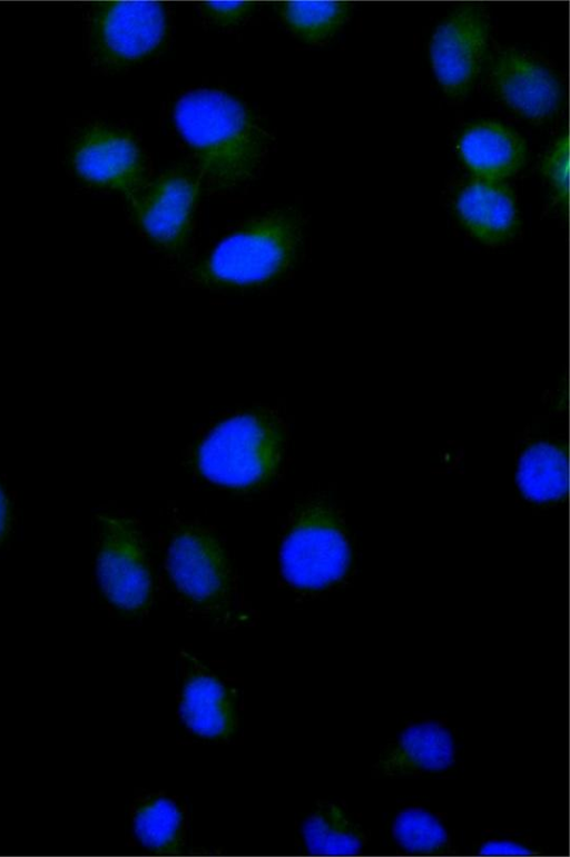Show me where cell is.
<instances>
[{
  "instance_id": "obj_1",
  "label": "cell",
  "mask_w": 570,
  "mask_h": 857,
  "mask_svg": "<svg viewBox=\"0 0 570 857\" xmlns=\"http://www.w3.org/2000/svg\"><path fill=\"white\" fill-rule=\"evenodd\" d=\"M174 116L206 185L229 189L253 178L268 134L237 98L218 89H194L178 99Z\"/></svg>"
},
{
  "instance_id": "obj_2",
  "label": "cell",
  "mask_w": 570,
  "mask_h": 857,
  "mask_svg": "<svg viewBox=\"0 0 570 857\" xmlns=\"http://www.w3.org/2000/svg\"><path fill=\"white\" fill-rule=\"evenodd\" d=\"M301 239L296 216L277 211L248 221L223 240L197 269L200 280L253 285L275 278L293 263Z\"/></svg>"
},
{
  "instance_id": "obj_3",
  "label": "cell",
  "mask_w": 570,
  "mask_h": 857,
  "mask_svg": "<svg viewBox=\"0 0 570 857\" xmlns=\"http://www.w3.org/2000/svg\"><path fill=\"white\" fill-rule=\"evenodd\" d=\"M284 431L267 412H247L217 425L197 453L200 471L215 482L249 486L269 477L281 461Z\"/></svg>"
},
{
  "instance_id": "obj_4",
  "label": "cell",
  "mask_w": 570,
  "mask_h": 857,
  "mask_svg": "<svg viewBox=\"0 0 570 857\" xmlns=\"http://www.w3.org/2000/svg\"><path fill=\"white\" fill-rule=\"evenodd\" d=\"M281 560L287 581L304 590H320L342 579L351 550L337 514L325 505L301 511L283 542Z\"/></svg>"
},
{
  "instance_id": "obj_5",
  "label": "cell",
  "mask_w": 570,
  "mask_h": 857,
  "mask_svg": "<svg viewBox=\"0 0 570 857\" xmlns=\"http://www.w3.org/2000/svg\"><path fill=\"white\" fill-rule=\"evenodd\" d=\"M89 28L96 59L120 66L146 57L163 43L168 13L155 0L102 1L92 9Z\"/></svg>"
},
{
  "instance_id": "obj_6",
  "label": "cell",
  "mask_w": 570,
  "mask_h": 857,
  "mask_svg": "<svg viewBox=\"0 0 570 857\" xmlns=\"http://www.w3.org/2000/svg\"><path fill=\"white\" fill-rule=\"evenodd\" d=\"M456 760V732L448 718L416 715L381 746L371 775L383 779H414L449 771Z\"/></svg>"
},
{
  "instance_id": "obj_7",
  "label": "cell",
  "mask_w": 570,
  "mask_h": 857,
  "mask_svg": "<svg viewBox=\"0 0 570 857\" xmlns=\"http://www.w3.org/2000/svg\"><path fill=\"white\" fill-rule=\"evenodd\" d=\"M178 716L193 735L209 741L232 740L240 725L236 688L196 657H178Z\"/></svg>"
},
{
  "instance_id": "obj_8",
  "label": "cell",
  "mask_w": 570,
  "mask_h": 857,
  "mask_svg": "<svg viewBox=\"0 0 570 857\" xmlns=\"http://www.w3.org/2000/svg\"><path fill=\"white\" fill-rule=\"evenodd\" d=\"M489 31L487 13L475 4L455 8L435 28L430 59L448 96L460 98L471 89L484 61Z\"/></svg>"
},
{
  "instance_id": "obj_9",
  "label": "cell",
  "mask_w": 570,
  "mask_h": 857,
  "mask_svg": "<svg viewBox=\"0 0 570 857\" xmlns=\"http://www.w3.org/2000/svg\"><path fill=\"white\" fill-rule=\"evenodd\" d=\"M97 571L106 597L127 612L146 609L151 580L144 550L132 528L124 520L102 518Z\"/></svg>"
},
{
  "instance_id": "obj_10",
  "label": "cell",
  "mask_w": 570,
  "mask_h": 857,
  "mask_svg": "<svg viewBox=\"0 0 570 857\" xmlns=\"http://www.w3.org/2000/svg\"><path fill=\"white\" fill-rule=\"evenodd\" d=\"M491 80L500 99L533 122L550 119L561 102V85L552 68L533 53L515 48L498 52Z\"/></svg>"
},
{
  "instance_id": "obj_11",
  "label": "cell",
  "mask_w": 570,
  "mask_h": 857,
  "mask_svg": "<svg viewBox=\"0 0 570 857\" xmlns=\"http://www.w3.org/2000/svg\"><path fill=\"white\" fill-rule=\"evenodd\" d=\"M72 166L85 181L131 195L146 176L144 156L132 137L107 126L87 129L72 149Z\"/></svg>"
},
{
  "instance_id": "obj_12",
  "label": "cell",
  "mask_w": 570,
  "mask_h": 857,
  "mask_svg": "<svg viewBox=\"0 0 570 857\" xmlns=\"http://www.w3.org/2000/svg\"><path fill=\"white\" fill-rule=\"evenodd\" d=\"M197 195L198 180L174 170L130 197L146 235L166 249L178 250L188 238Z\"/></svg>"
},
{
  "instance_id": "obj_13",
  "label": "cell",
  "mask_w": 570,
  "mask_h": 857,
  "mask_svg": "<svg viewBox=\"0 0 570 857\" xmlns=\"http://www.w3.org/2000/svg\"><path fill=\"white\" fill-rule=\"evenodd\" d=\"M170 575L180 592L202 607L220 602L227 591L229 570L225 553L208 532L186 529L168 551Z\"/></svg>"
},
{
  "instance_id": "obj_14",
  "label": "cell",
  "mask_w": 570,
  "mask_h": 857,
  "mask_svg": "<svg viewBox=\"0 0 570 857\" xmlns=\"http://www.w3.org/2000/svg\"><path fill=\"white\" fill-rule=\"evenodd\" d=\"M132 836L139 846L159 856H180L189 846L190 812L177 796L145 790L130 806Z\"/></svg>"
},
{
  "instance_id": "obj_15",
  "label": "cell",
  "mask_w": 570,
  "mask_h": 857,
  "mask_svg": "<svg viewBox=\"0 0 570 857\" xmlns=\"http://www.w3.org/2000/svg\"><path fill=\"white\" fill-rule=\"evenodd\" d=\"M455 210L462 225L480 242L499 245L519 228L514 193L501 181L476 179L459 193Z\"/></svg>"
},
{
  "instance_id": "obj_16",
  "label": "cell",
  "mask_w": 570,
  "mask_h": 857,
  "mask_svg": "<svg viewBox=\"0 0 570 857\" xmlns=\"http://www.w3.org/2000/svg\"><path fill=\"white\" fill-rule=\"evenodd\" d=\"M302 845L308 855H362L370 831L360 812L341 800H320L301 825Z\"/></svg>"
},
{
  "instance_id": "obj_17",
  "label": "cell",
  "mask_w": 570,
  "mask_h": 857,
  "mask_svg": "<svg viewBox=\"0 0 570 857\" xmlns=\"http://www.w3.org/2000/svg\"><path fill=\"white\" fill-rule=\"evenodd\" d=\"M459 150L466 166L481 179L497 180L514 175L524 164V139L495 120L470 125L461 135Z\"/></svg>"
},
{
  "instance_id": "obj_18",
  "label": "cell",
  "mask_w": 570,
  "mask_h": 857,
  "mask_svg": "<svg viewBox=\"0 0 570 857\" xmlns=\"http://www.w3.org/2000/svg\"><path fill=\"white\" fill-rule=\"evenodd\" d=\"M391 836L396 849L412 856H453L458 846L446 815L426 804L401 805L392 819Z\"/></svg>"
},
{
  "instance_id": "obj_19",
  "label": "cell",
  "mask_w": 570,
  "mask_h": 857,
  "mask_svg": "<svg viewBox=\"0 0 570 857\" xmlns=\"http://www.w3.org/2000/svg\"><path fill=\"white\" fill-rule=\"evenodd\" d=\"M517 483L521 493L538 503L561 499L568 485V461L561 445L535 441L521 453L517 465Z\"/></svg>"
},
{
  "instance_id": "obj_20",
  "label": "cell",
  "mask_w": 570,
  "mask_h": 857,
  "mask_svg": "<svg viewBox=\"0 0 570 857\" xmlns=\"http://www.w3.org/2000/svg\"><path fill=\"white\" fill-rule=\"evenodd\" d=\"M279 11L294 33L317 42L331 37L347 20L351 6L338 0H293L283 2Z\"/></svg>"
},
{
  "instance_id": "obj_21",
  "label": "cell",
  "mask_w": 570,
  "mask_h": 857,
  "mask_svg": "<svg viewBox=\"0 0 570 857\" xmlns=\"http://www.w3.org/2000/svg\"><path fill=\"white\" fill-rule=\"evenodd\" d=\"M478 856L544 855V850L531 836L513 829L484 830L473 844Z\"/></svg>"
},
{
  "instance_id": "obj_22",
  "label": "cell",
  "mask_w": 570,
  "mask_h": 857,
  "mask_svg": "<svg viewBox=\"0 0 570 857\" xmlns=\"http://www.w3.org/2000/svg\"><path fill=\"white\" fill-rule=\"evenodd\" d=\"M542 171L556 195L560 199H566L569 187V141L567 135L558 138L550 147L542 160Z\"/></svg>"
},
{
  "instance_id": "obj_23",
  "label": "cell",
  "mask_w": 570,
  "mask_h": 857,
  "mask_svg": "<svg viewBox=\"0 0 570 857\" xmlns=\"http://www.w3.org/2000/svg\"><path fill=\"white\" fill-rule=\"evenodd\" d=\"M250 1L213 0L200 4L203 14L218 24H230L245 18L253 9Z\"/></svg>"
},
{
  "instance_id": "obj_24",
  "label": "cell",
  "mask_w": 570,
  "mask_h": 857,
  "mask_svg": "<svg viewBox=\"0 0 570 857\" xmlns=\"http://www.w3.org/2000/svg\"><path fill=\"white\" fill-rule=\"evenodd\" d=\"M9 521H10V511H9V503L8 499L0 487V541L4 538L7 534L8 528H9Z\"/></svg>"
}]
</instances>
